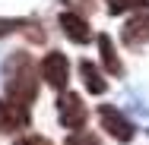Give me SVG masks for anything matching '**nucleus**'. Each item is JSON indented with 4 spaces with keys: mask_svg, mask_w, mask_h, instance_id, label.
Here are the masks:
<instances>
[{
    "mask_svg": "<svg viewBox=\"0 0 149 145\" xmlns=\"http://www.w3.org/2000/svg\"><path fill=\"white\" fill-rule=\"evenodd\" d=\"M79 76H83V85L89 88L92 95H105V88H108L105 73H102L92 60H79Z\"/></svg>",
    "mask_w": 149,
    "mask_h": 145,
    "instance_id": "6e6552de",
    "label": "nucleus"
},
{
    "mask_svg": "<svg viewBox=\"0 0 149 145\" xmlns=\"http://www.w3.org/2000/svg\"><path fill=\"white\" fill-rule=\"evenodd\" d=\"M89 3H92V0H70V10L83 16V13H89Z\"/></svg>",
    "mask_w": 149,
    "mask_h": 145,
    "instance_id": "4468645a",
    "label": "nucleus"
},
{
    "mask_svg": "<svg viewBox=\"0 0 149 145\" xmlns=\"http://www.w3.org/2000/svg\"><path fill=\"white\" fill-rule=\"evenodd\" d=\"M149 0H108V13H114V16H120V13H130V10H143Z\"/></svg>",
    "mask_w": 149,
    "mask_h": 145,
    "instance_id": "9b49d317",
    "label": "nucleus"
},
{
    "mask_svg": "<svg viewBox=\"0 0 149 145\" xmlns=\"http://www.w3.org/2000/svg\"><path fill=\"white\" fill-rule=\"evenodd\" d=\"M86 117H89V111H86V104H83L79 95L60 91V98H57V120H60V126H67V129H83Z\"/></svg>",
    "mask_w": 149,
    "mask_h": 145,
    "instance_id": "20e7f679",
    "label": "nucleus"
},
{
    "mask_svg": "<svg viewBox=\"0 0 149 145\" xmlns=\"http://www.w3.org/2000/svg\"><path fill=\"white\" fill-rule=\"evenodd\" d=\"M26 25H29L26 19H0V38L10 35V32H16V29H26Z\"/></svg>",
    "mask_w": 149,
    "mask_h": 145,
    "instance_id": "f8f14e48",
    "label": "nucleus"
},
{
    "mask_svg": "<svg viewBox=\"0 0 149 145\" xmlns=\"http://www.w3.org/2000/svg\"><path fill=\"white\" fill-rule=\"evenodd\" d=\"M98 123H102V129H108V136L111 139H118V142H130L136 133H133V123L124 117L120 107L114 104H98Z\"/></svg>",
    "mask_w": 149,
    "mask_h": 145,
    "instance_id": "7ed1b4c3",
    "label": "nucleus"
},
{
    "mask_svg": "<svg viewBox=\"0 0 149 145\" xmlns=\"http://www.w3.org/2000/svg\"><path fill=\"white\" fill-rule=\"evenodd\" d=\"M60 29H63V35L73 41V44H86V41H92V32H89V22L79 16V13H73V10H67V13H60Z\"/></svg>",
    "mask_w": 149,
    "mask_h": 145,
    "instance_id": "0eeeda50",
    "label": "nucleus"
},
{
    "mask_svg": "<svg viewBox=\"0 0 149 145\" xmlns=\"http://www.w3.org/2000/svg\"><path fill=\"white\" fill-rule=\"evenodd\" d=\"M13 145H51L45 136H38V133H26V136H19Z\"/></svg>",
    "mask_w": 149,
    "mask_h": 145,
    "instance_id": "ddd939ff",
    "label": "nucleus"
},
{
    "mask_svg": "<svg viewBox=\"0 0 149 145\" xmlns=\"http://www.w3.org/2000/svg\"><path fill=\"white\" fill-rule=\"evenodd\" d=\"M120 41L127 47H143L149 44V13H136L124 22V32H120Z\"/></svg>",
    "mask_w": 149,
    "mask_h": 145,
    "instance_id": "423d86ee",
    "label": "nucleus"
},
{
    "mask_svg": "<svg viewBox=\"0 0 149 145\" xmlns=\"http://www.w3.org/2000/svg\"><path fill=\"white\" fill-rule=\"evenodd\" d=\"M29 104L0 98V133H22L29 126Z\"/></svg>",
    "mask_w": 149,
    "mask_h": 145,
    "instance_id": "39448f33",
    "label": "nucleus"
},
{
    "mask_svg": "<svg viewBox=\"0 0 149 145\" xmlns=\"http://www.w3.org/2000/svg\"><path fill=\"white\" fill-rule=\"evenodd\" d=\"M63 145H102V142H98V136H95L92 129H73Z\"/></svg>",
    "mask_w": 149,
    "mask_h": 145,
    "instance_id": "9d476101",
    "label": "nucleus"
},
{
    "mask_svg": "<svg viewBox=\"0 0 149 145\" xmlns=\"http://www.w3.org/2000/svg\"><path fill=\"white\" fill-rule=\"evenodd\" d=\"M98 54H102V63L111 76H124V63L118 60V47L108 35H98Z\"/></svg>",
    "mask_w": 149,
    "mask_h": 145,
    "instance_id": "1a4fd4ad",
    "label": "nucleus"
},
{
    "mask_svg": "<svg viewBox=\"0 0 149 145\" xmlns=\"http://www.w3.org/2000/svg\"><path fill=\"white\" fill-rule=\"evenodd\" d=\"M38 76H41V82H48L51 88L63 91L67 82H70V60H67V54L48 51L41 57V63H38Z\"/></svg>",
    "mask_w": 149,
    "mask_h": 145,
    "instance_id": "f03ea898",
    "label": "nucleus"
},
{
    "mask_svg": "<svg viewBox=\"0 0 149 145\" xmlns=\"http://www.w3.org/2000/svg\"><path fill=\"white\" fill-rule=\"evenodd\" d=\"M3 98L10 101H19V104H32L35 95H38V73H35V63L29 54L16 51L13 57L6 60V69H3Z\"/></svg>",
    "mask_w": 149,
    "mask_h": 145,
    "instance_id": "f257e3e1",
    "label": "nucleus"
}]
</instances>
